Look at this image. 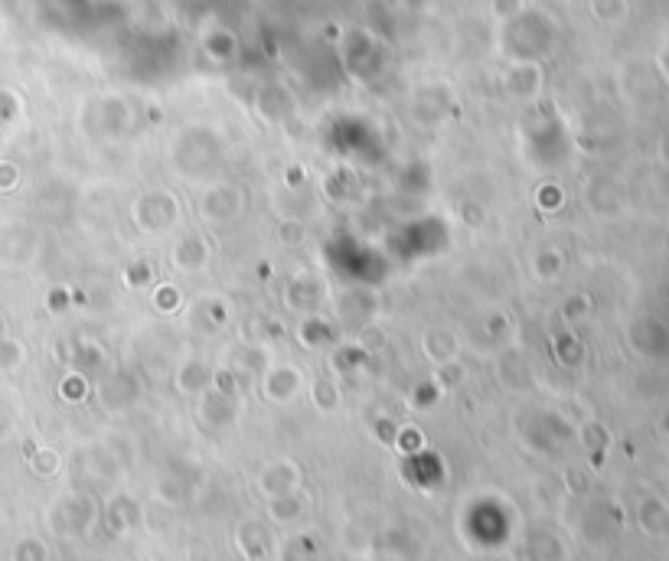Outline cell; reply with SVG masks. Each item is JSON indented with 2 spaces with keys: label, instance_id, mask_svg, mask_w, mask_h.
<instances>
[]
</instances>
